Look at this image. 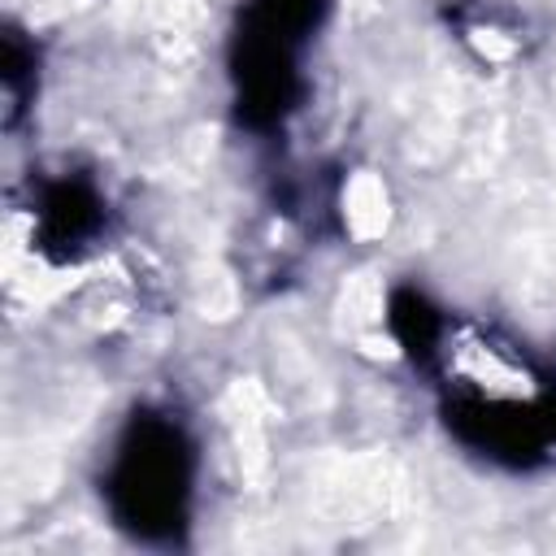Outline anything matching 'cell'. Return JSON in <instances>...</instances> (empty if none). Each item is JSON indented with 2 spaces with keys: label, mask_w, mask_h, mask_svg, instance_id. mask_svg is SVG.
<instances>
[{
  "label": "cell",
  "mask_w": 556,
  "mask_h": 556,
  "mask_svg": "<svg viewBox=\"0 0 556 556\" xmlns=\"http://www.w3.org/2000/svg\"><path fill=\"white\" fill-rule=\"evenodd\" d=\"M109 504L139 539H174L191 504V447L178 421L139 413L109 469Z\"/></svg>",
  "instance_id": "cell-1"
},
{
  "label": "cell",
  "mask_w": 556,
  "mask_h": 556,
  "mask_svg": "<svg viewBox=\"0 0 556 556\" xmlns=\"http://www.w3.org/2000/svg\"><path fill=\"white\" fill-rule=\"evenodd\" d=\"M321 0H252L239 30V100L248 122H274L291 109L304 39L313 35Z\"/></svg>",
  "instance_id": "cell-2"
}]
</instances>
